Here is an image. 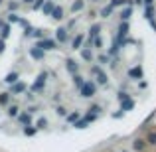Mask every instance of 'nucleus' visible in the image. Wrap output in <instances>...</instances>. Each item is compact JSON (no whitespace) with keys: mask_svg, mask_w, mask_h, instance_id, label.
Instances as JSON below:
<instances>
[{"mask_svg":"<svg viewBox=\"0 0 156 152\" xmlns=\"http://www.w3.org/2000/svg\"><path fill=\"white\" fill-rule=\"evenodd\" d=\"M89 71H91V75L95 77L93 81H95L97 85H109V75L103 71V67H101L99 63H93L91 67H89Z\"/></svg>","mask_w":156,"mask_h":152,"instance_id":"nucleus-1","label":"nucleus"},{"mask_svg":"<svg viewBox=\"0 0 156 152\" xmlns=\"http://www.w3.org/2000/svg\"><path fill=\"white\" fill-rule=\"evenodd\" d=\"M97 87H99V85H97L93 79H87L85 85L79 89V97L81 99H93V97L97 95Z\"/></svg>","mask_w":156,"mask_h":152,"instance_id":"nucleus-2","label":"nucleus"},{"mask_svg":"<svg viewBox=\"0 0 156 152\" xmlns=\"http://www.w3.org/2000/svg\"><path fill=\"white\" fill-rule=\"evenodd\" d=\"M46 81H48V71H42L38 77H36V81L32 83L30 91H32V93H42L44 87H46Z\"/></svg>","mask_w":156,"mask_h":152,"instance_id":"nucleus-3","label":"nucleus"},{"mask_svg":"<svg viewBox=\"0 0 156 152\" xmlns=\"http://www.w3.org/2000/svg\"><path fill=\"white\" fill-rule=\"evenodd\" d=\"M36 46L42 48L44 51H53V50H57V48H59V44H57L55 40H51V38H42V40H38V42H36Z\"/></svg>","mask_w":156,"mask_h":152,"instance_id":"nucleus-4","label":"nucleus"},{"mask_svg":"<svg viewBox=\"0 0 156 152\" xmlns=\"http://www.w3.org/2000/svg\"><path fill=\"white\" fill-rule=\"evenodd\" d=\"M126 75L133 81H140V79H144V69H142V65H133V67L126 71Z\"/></svg>","mask_w":156,"mask_h":152,"instance_id":"nucleus-5","label":"nucleus"},{"mask_svg":"<svg viewBox=\"0 0 156 152\" xmlns=\"http://www.w3.org/2000/svg\"><path fill=\"white\" fill-rule=\"evenodd\" d=\"M55 42L57 44H67L69 42V30H67V26H59L55 30Z\"/></svg>","mask_w":156,"mask_h":152,"instance_id":"nucleus-6","label":"nucleus"},{"mask_svg":"<svg viewBox=\"0 0 156 152\" xmlns=\"http://www.w3.org/2000/svg\"><path fill=\"white\" fill-rule=\"evenodd\" d=\"M79 53H81V59L87 61V63H93V61H95V53H93V48L83 46V48L79 50Z\"/></svg>","mask_w":156,"mask_h":152,"instance_id":"nucleus-7","label":"nucleus"},{"mask_svg":"<svg viewBox=\"0 0 156 152\" xmlns=\"http://www.w3.org/2000/svg\"><path fill=\"white\" fill-rule=\"evenodd\" d=\"M28 53H30V57H32V59H36V61H42L44 57H46V51H44L42 48H38L36 44L28 50Z\"/></svg>","mask_w":156,"mask_h":152,"instance_id":"nucleus-8","label":"nucleus"},{"mask_svg":"<svg viewBox=\"0 0 156 152\" xmlns=\"http://www.w3.org/2000/svg\"><path fill=\"white\" fill-rule=\"evenodd\" d=\"M65 69H67L69 75H75V73H79V63H77L73 57H67V59H65Z\"/></svg>","mask_w":156,"mask_h":152,"instance_id":"nucleus-9","label":"nucleus"},{"mask_svg":"<svg viewBox=\"0 0 156 152\" xmlns=\"http://www.w3.org/2000/svg\"><path fill=\"white\" fill-rule=\"evenodd\" d=\"M28 91V85L24 81H16L14 85H10V93L12 95H22V93Z\"/></svg>","mask_w":156,"mask_h":152,"instance_id":"nucleus-10","label":"nucleus"},{"mask_svg":"<svg viewBox=\"0 0 156 152\" xmlns=\"http://www.w3.org/2000/svg\"><path fill=\"white\" fill-rule=\"evenodd\" d=\"M146 148H148V144H146V138L136 136V138L133 140V150H134V152H146Z\"/></svg>","mask_w":156,"mask_h":152,"instance_id":"nucleus-11","label":"nucleus"},{"mask_svg":"<svg viewBox=\"0 0 156 152\" xmlns=\"http://www.w3.org/2000/svg\"><path fill=\"white\" fill-rule=\"evenodd\" d=\"M130 16H133V4H129V6H122L121 12H119V18H121V22H129Z\"/></svg>","mask_w":156,"mask_h":152,"instance_id":"nucleus-12","label":"nucleus"},{"mask_svg":"<svg viewBox=\"0 0 156 152\" xmlns=\"http://www.w3.org/2000/svg\"><path fill=\"white\" fill-rule=\"evenodd\" d=\"M85 40H87L85 34H77L75 38L71 40V50H81V48L85 46Z\"/></svg>","mask_w":156,"mask_h":152,"instance_id":"nucleus-13","label":"nucleus"},{"mask_svg":"<svg viewBox=\"0 0 156 152\" xmlns=\"http://www.w3.org/2000/svg\"><path fill=\"white\" fill-rule=\"evenodd\" d=\"M129 34H130L129 22H121V24H119V28H117V36H119V38H129Z\"/></svg>","mask_w":156,"mask_h":152,"instance_id":"nucleus-14","label":"nucleus"},{"mask_svg":"<svg viewBox=\"0 0 156 152\" xmlns=\"http://www.w3.org/2000/svg\"><path fill=\"white\" fill-rule=\"evenodd\" d=\"M50 18H53L55 22H61V20L65 18V10H63L61 6H55V8H53V12H51V16H50Z\"/></svg>","mask_w":156,"mask_h":152,"instance_id":"nucleus-15","label":"nucleus"},{"mask_svg":"<svg viewBox=\"0 0 156 152\" xmlns=\"http://www.w3.org/2000/svg\"><path fill=\"white\" fill-rule=\"evenodd\" d=\"M18 122H20L22 126H28V125H32V115L28 113V111L20 113V115H18Z\"/></svg>","mask_w":156,"mask_h":152,"instance_id":"nucleus-16","label":"nucleus"},{"mask_svg":"<svg viewBox=\"0 0 156 152\" xmlns=\"http://www.w3.org/2000/svg\"><path fill=\"white\" fill-rule=\"evenodd\" d=\"M89 125H91V121H89L87 117H81L79 121H75V122H73V126H75L77 130H83V129H87Z\"/></svg>","mask_w":156,"mask_h":152,"instance_id":"nucleus-17","label":"nucleus"},{"mask_svg":"<svg viewBox=\"0 0 156 152\" xmlns=\"http://www.w3.org/2000/svg\"><path fill=\"white\" fill-rule=\"evenodd\" d=\"M16 81H20V73L18 71H10L6 77H4V83H8V85H14Z\"/></svg>","mask_w":156,"mask_h":152,"instance_id":"nucleus-18","label":"nucleus"},{"mask_svg":"<svg viewBox=\"0 0 156 152\" xmlns=\"http://www.w3.org/2000/svg\"><path fill=\"white\" fill-rule=\"evenodd\" d=\"M71 77H73V85H75V89H77V91H79V89L85 85V81H87L83 75H81V73H75V75H71Z\"/></svg>","mask_w":156,"mask_h":152,"instance_id":"nucleus-19","label":"nucleus"},{"mask_svg":"<svg viewBox=\"0 0 156 152\" xmlns=\"http://www.w3.org/2000/svg\"><path fill=\"white\" fill-rule=\"evenodd\" d=\"M85 10V0H73L71 2V12L77 14V12H83Z\"/></svg>","mask_w":156,"mask_h":152,"instance_id":"nucleus-20","label":"nucleus"},{"mask_svg":"<svg viewBox=\"0 0 156 152\" xmlns=\"http://www.w3.org/2000/svg\"><path fill=\"white\" fill-rule=\"evenodd\" d=\"M22 113V111H20V107L18 105H8V109H6V115L10 118H18V115Z\"/></svg>","mask_w":156,"mask_h":152,"instance_id":"nucleus-21","label":"nucleus"},{"mask_svg":"<svg viewBox=\"0 0 156 152\" xmlns=\"http://www.w3.org/2000/svg\"><path fill=\"white\" fill-rule=\"evenodd\" d=\"M113 12H115V8L111 6V4H107V6H103V8H101L99 16H101L103 20H107V18H111V16H113Z\"/></svg>","mask_w":156,"mask_h":152,"instance_id":"nucleus-22","label":"nucleus"},{"mask_svg":"<svg viewBox=\"0 0 156 152\" xmlns=\"http://www.w3.org/2000/svg\"><path fill=\"white\" fill-rule=\"evenodd\" d=\"M53 8H55L53 0H46V2H44V6H42V12H44V16H51Z\"/></svg>","mask_w":156,"mask_h":152,"instance_id":"nucleus-23","label":"nucleus"},{"mask_svg":"<svg viewBox=\"0 0 156 152\" xmlns=\"http://www.w3.org/2000/svg\"><path fill=\"white\" fill-rule=\"evenodd\" d=\"M133 109H134V101L130 99V97L125 99V101H121V111L122 113H129V111H133Z\"/></svg>","mask_w":156,"mask_h":152,"instance_id":"nucleus-24","label":"nucleus"},{"mask_svg":"<svg viewBox=\"0 0 156 152\" xmlns=\"http://www.w3.org/2000/svg\"><path fill=\"white\" fill-rule=\"evenodd\" d=\"M144 138H146V144L152 146V148H156V130H148Z\"/></svg>","mask_w":156,"mask_h":152,"instance_id":"nucleus-25","label":"nucleus"},{"mask_svg":"<svg viewBox=\"0 0 156 152\" xmlns=\"http://www.w3.org/2000/svg\"><path fill=\"white\" fill-rule=\"evenodd\" d=\"M95 61L101 65V67H103V65H109V63H111V55H109V53H99Z\"/></svg>","mask_w":156,"mask_h":152,"instance_id":"nucleus-26","label":"nucleus"},{"mask_svg":"<svg viewBox=\"0 0 156 152\" xmlns=\"http://www.w3.org/2000/svg\"><path fill=\"white\" fill-rule=\"evenodd\" d=\"M10 91H2L0 93V107H8L10 105Z\"/></svg>","mask_w":156,"mask_h":152,"instance_id":"nucleus-27","label":"nucleus"},{"mask_svg":"<svg viewBox=\"0 0 156 152\" xmlns=\"http://www.w3.org/2000/svg\"><path fill=\"white\" fill-rule=\"evenodd\" d=\"M154 14H156L154 4H150V6H144V18H146V22H148V20H152Z\"/></svg>","mask_w":156,"mask_h":152,"instance_id":"nucleus-28","label":"nucleus"},{"mask_svg":"<svg viewBox=\"0 0 156 152\" xmlns=\"http://www.w3.org/2000/svg\"><path fill=\"white\" fill-rule=\"evenodd\" d=\"M111 6L117 10V8H122V6H129V4H133V0H111Z\"/></svg>","mask_w":156,"mask_h":152,"instance_id":"nucleus-29","label":"nucleus"},{"mask_svg":"<svg viewBox=\"0 0 156 152\" xmlns=\"http://www.w3.org/2000/svg\"><path fill=\"white\" fill-rule=\"evenodd\" d=\"M87 113H91V115H97V117H99V115L103 113V107H101L99 103H93V105H89Z\"/></svg>","mask_w":156,"mask_h":152,"instance_id":"nucleus-30","label":"nucleus"},{"mask_svg":"<svg viewBox=\"0 0 156 152\" xmlns=\"http://www.w3.org/2000/svg\"><path fill=\"white\" fill-rule=\"evenodd\" d=\"M79 118H81V113H79V111H71V113H69L67 117H65V121H67L69 125H73V122L79 121Z\"/></svg>","mask_w":156,"mask_h":152,"instance_id":"nucleus-31","label":"nucleus"},{"mask_svg":"<svg viewBox=\"0 0 156 152\" xmlns=\"http://www.w3.org/2000/svg\"><path fill=\"white\" fill-rule=\"evenodd\" d=\"M10 30H12V28H10V24L6 22L2 28H0V40H6L8 36H10Z\"/></svg>","mask_w":156,"mask_h":152,"instance_id":"nucleus-32","label":"nucleus"},{"mask_svg":"<svg viewBox=\"0 0 156 152\" xmlns=\"http://www.w3.org/2000/svg\"><path fill=\"white\" fill-rule=\"evenodd\" d=\"M24 134H26V136H36V134H38V129H36V125L24 126Z\"/></svg>","mask_w":156,"mask_h":152,"instance_id":"nucleus-33","label":"nucleus"},{"mask_svg":"<svg viewBox=\"0 0 156 152\" xmlns=\"http://www.w3.org/2000/svg\"><path fill=\"white\" fill-rule=\"evenodd\" d=\"M55 113H57V117H63V118H65V117L69 115V111L65 109L63 105H57V107H55Z\"/></svg>","mask_w":156,"mask_h":152,"instance_id":"nucleus-34","label":"nucleus"},{"mask_svg":"<svg viewBox=\"0 0 156 152\" xmlns=\"http://www.w3.org/2000/svg\"><path fill=\"white\" fill-rule=\"evenodd\" d=\"M36 129H38V130H44V129H48V118H46V117L38 118V122H36Z\"/></svg>","mask_w":156,"mask_h":152,"instance_id":"nucleus-35","label":"nucleus"},{"mask_svg":"<svg viewBox=\"0 0 156 152\" xmlns=\"http://www.w3.org/2000/svg\"><path fill=\"white\" fill-rule=\"evenodd\" d=\"M91 48H97V50H101V48H103V36H97V38L91 42Z\"/></svg>","mask_w":156,"mask_h":152,"instance_id":"nucleus-36","label":"nucleus"},{"mask_svg":"<svg viewBox=\"0 0 156 152\" xmlns=\"http://www.w3.org/2000/svg\"><path fill=\"white\" fill-rule=\"evenodd\" d=\"M32 38L42 40V38H46V34H44V30H42V28H34V34H32Z\"/></svg>","mask_w":156,"mask_h":152,"instance_id":"nucleus-37","label":"nucleus"},{"mask_svg":"<svg viewBox=\"0 0 156 152\" xmlns=\"http://www.w3.org/2000/svg\"><path fill=\"white\" fill-rule=\"evenodd\" d=\"M20 20H22V18H20L18 14H14V12H10V14H8V24H16V22L20 24Z\"/></svg>","mask_w":156,"mask_h":152,"instance_id":"nucleus-38","label":"nucleus"},{"mask_svg":"<svg viewBox=\"0 0 156 152\" xmlns=\"http://www.w3.org/2000/svg\"><path fill=\"white\" fill-rule=\"evenodd\" d=\"M129 93H126V91H119L117 93V99H119V103H121V101H125V99H129Z\"/></svg>","mask_w":156,"mask_h":152,"instance_id":"nucleus-39","label":"nucleus"},{"mask_svg":"<svg viewBox=\"0 0 156 152\" xmlns=\"http://www.w3.org/2000/svg\"><path fill=\"white\" fill-rule=\"evenodd\" d=\"M44 2H46V0H36L34 4H32V8H34V10H42V6H44Z\"/></svg>","mask_w":156,"mask_h":152,"instance_id":"nucleus-40","label":"nucleus"},{"mask_svg":"<svg viewBox=\"0 0 156 152\" xmlns=\"http://www.w3.org/2000/svg\"><path fill=\"white\" fill-rule=\"evenodd\" d=\"M16 8H18V2H8V10L10 12H14Z\"/></svg>","mask_w":156,"mask_h":152,"instance_id":"nucleus-41","label":"nucleus"},{"mask_svg":"<svg viewBox=\"0 0 156 152\" xmlns=\"http://www.w3.org/2000/svg\"><path fill=\"white\" fill-rule=\"evenodd\" d=\"M6 50V40H0V53H4Z\"/></svg>","mask_w":156,"mask_h":152,"instance_id":"nucleus-42","label":"nucleus"},{"mask_svg":"<svg viewBox=\"0 0 156 152\" xmlns=\"http://www.w3.org/2000/svg\"><path fill=\"white\" fill-rule=\"evenodd\" d=\"M28 113H30V115L38 113V107H34V105H32V107H28Z\"/></svg>","mask_w":156,"mask_h":152,"instance_id":"nucleus-43","label":"nucleus"},{"mask_svg":"<svg viewBox=\"0 0 156 152\" xmlns=\"http://www.w3.org/2000/svg\"><path fill=\"white\" fill-rule=\"evenodd\" d=\"M122 115H125V113H122V111H119V113H115V115H113V118H121Z\"/></svg>","mask_w":156,"mask_h":152,"instance_id":"nucleus-44","label":"nucleus"},{"mask_svg":"<svg viewBox=\"0 0 156 152\" xmlns=\"http://www.w3.org/2000/svg\"><path fill=\"white\" fill-rule=\"evenodd\" d=\"M150 4H154V0H144V2H142V6H150Z\"/></svg>","mask_w":156,"mask_h":152,"instance_id":"nucleus-45","label":"nucleus"},{"mask_svg":"<svg viewBox=\"0 0 156 152\" xmlns=\"http://www.w3.org/2000/svg\"><path fill=\"white\" fill-rule=\"evenodd\" d=\"M142 2H144V0H133V4H138V6H142Z\"/></svg>","mask_w":156,"mask_h":152,"instance_id":"nucleus-46","label":"nucleus"},{"mask_svg":"<svg viewBox=\"0 0 156 152\" xmlns=\"http://www.w3.org/2000/svg\"><path fill=\"white\" fill-rule=\"evenodd\" d=\"M22 2H24V4H30V6H32V4H34L36 0H22Z\"/></svg>","mask_w":156,"mask_h":152,"instance_id":"nucleus-47","label":"nucleus"},{"mask_svg":"<svg viewBox=\"0 0 156 152\" xmlns=\"http://www.w3.org/2000/svg\"><path fill=\"white\" fill-rule=\"evenodd\" d=\"M4 24H6V22H4V20H2V18H0V28H2V26H4Z\"/></svg>","mask_w":156,"mask_h":152,"instance_id":"nucleus-48","label":"nucleus"},{"mask_svg":"<svg viewBox=\"0 0 156 152\" xmlns=\"http://www.w3.org/2000/svg\"><path fill=\"white\" fill-rule=\"evenodd\" d=\"M89 2H101V0H89Z\"/></svg>","mask_w":156,"mask_h":152,"instance_id":"nucleus-49","label":"nucleus"},{"mask_svg":"<svg viewBox=\"0 0 156 152\" xmlns=\"http://www.w3.org/2000/svg\"><path fill=\"white\" fill-rule=\"evenodd\" d=\"M119 152H126V150H119Z\"/></svg>","mask_w":156,"mask_h":152,"instance_id":"nucleus-50","label":"nucleus"},{"mask_svg":"<svg viewBox=\"0 0 156 152\" xmlns=\"http://www.w3.org/2000/svg\"><path fill=\"white\" fill-rule=\"evenodd\" d=\"M0 4H2V0H0Z\"/></svg>","mask_w":156,"mask_h":152,"instance_id":"nucleus-51","label":"nucleus"}]
</instances>
